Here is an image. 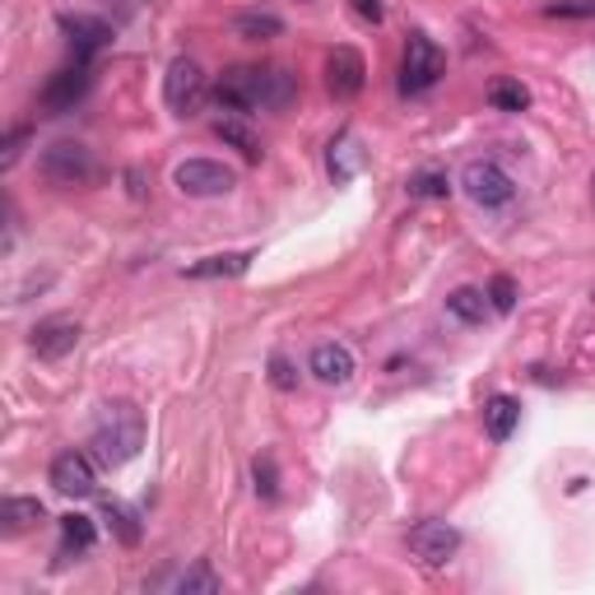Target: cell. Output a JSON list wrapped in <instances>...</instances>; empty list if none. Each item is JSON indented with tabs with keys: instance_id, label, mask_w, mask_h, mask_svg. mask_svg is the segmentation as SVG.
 <instances>
[{
	"instance_id": "obj_3",
	"label": "cell",
	"mask_w": 595,
	"mask_h": 595,
	"mask_svg": "<svg viewBox=\"0 0 595 595\" xmlns=\"http://www.w3.org/2000/svg\"><path fill=\"white\" fill-rule=\"evenodd\" d=\"M42 178H47L52 187H89L98 178V163H94V153L75 145V140H56L42 149Z\"/></svg>"
},
{
	"instance_id": "obj_1",
	"label": "cell",
	"mask_w": 595,
	"mask_h": 595,
	"mask_svg": "<svg viewBox=\"0 0 595 595\" xmlns=\"http://www.w3.org/2000/svg\"><path fill=\"white\" fill-rule=\"evenodd\" d=\"M298 98V75H289L284 65H233L214 79V103L224 113L252 117V113H279Z\"/></svg>"
},
{
	"instance_id": "obj_15",
	"label": "cell",
	"mask_w": 595,
	"mask_h": 595,
	"mask_svg": "<svg viewBox=\"0 0 595 595\" xmlns=\"http://www.w3.org/2000/svg\"><path fill=\"white\" fill-rule=\"evenodd\" d=\"M517 424H521L517 395H489V405H484V428H489L493 443H507V437L517 433Z\"/></svg>"
},
{
	"instance_id": "obj_32",
	"label": "cell",
	"mask_w": 595,
	"mask_h": 595,
	"mask_svg": "<svg viewBox=\"0 0 595 595\" xmlns=\"http://www.w3.org/2000/svg\"><path fill=\"white\" fill-rule=\"evenodd\" d=\"M354 10H359V19H368V24H382V0H354Z\"/></svg>"
},
{
	"instance_id": "obj_27",
	"label": "cell",
	"mask_w": 595,
	"mask_h": 595,
	"mask_svg": "<svg viewBox=\"0 0 595 595\" xmlns=\"http://www.w3.org/2000/svg\"><path fill=\"white\" fill-rule=\"evenodd\" d=\"M252 475H256V493L266 498V502H275V498H279V475H275V456H256Z\"/></svg>"
},
{
	"instance_id": "obj_21",
	"label": "cell",
	"mask_w": 595,
	"mask_h": 595,
	"mask_svg": "<svg viewBox=\"0 0 595 595\" xmlns=\"http://www.w3.org/2000/svg\"><path fill=\"white\" fill-rule=\"evenodd\" d=\"M103 517H107V525H113V535H117L126 549H136V544H140V517L130 512L126 502L103 498Z\"/></svg>"
},
{
	"instance_id": "obj_14",
	"label": "cell",
	"mask_w": 595,
	"mask_h": 595,
	"mask_svg": "<svg viewBox=\"0 0 595 595\" xmlns=\"http://www.w3.org/2000/svg\"><path fill=\"white\" fill-rule=\"evenodd\" d=\"M307 368H312V378L326 382V386H349L354 382V354H349L344 344L326 340L312 349V359H307Z\"/></svg>"
},
{
	"instance_id": "obj_5",
	"label": "cell",
	"mask_w": 595,
	"mask_h": 595,
	"mask_svg": "<svg viewBox=\"0 0 595 595\" xmlns=\"http://www.w3.org/2000/svg\"><path fill=\"white\" fill-rule=\"evenodd\" d=\"M437 79H443V52L433 47V38L410 33L401 56V94H428Z\"/></svg>"
},
{
	"instance_id": "obj_17",
	"label": "cell",
	"mask_w": 595,
	"mask_h": 595,
	"mask_svg": "<svg viewBox=\"0 0 595 595\" xmlns=\"http://www.w3.org/2000/svg\"><path fill=\"white\" fill-rule=\"evenodd\" d=\"M252 266V256L247 252H224V256H205V261H195V266L187 270V279H233Z\"/></svg>"
},
{
	"instance_id": "obj_24",
	"label": "cell",
	"mask_w": 595,
	"mask_h": 595,
	"mask_svg": "<svg viewBox=\"0 0 595 595\" xmlns=\"http://www.w3.org/2000/svg\"><path fill=\"white\" fill-rule=\"evenodd\" d=\"M233 29H237V38H252V42H266V38H279L284 33V24H279V19L275 14H237L233 19Z\"/></svg>"
},
{
	"instance_id": "obj_33",
	"label": "cell",
	"mask_w": 595,
	"mask_h": 595,
	"mask_svg": "<svg viewBox=\"0 0 595 595\" xmlns=\"http://www.w3.org/2000/svg\"><path fill=\"white\" fill-rule=\"evenodd\" d=\"M591 191H595V178H591Z\"/></svg>"
},
{
	"instance_id": "obj_8",
	"label": "cell",
	"mask_w": 595,
	"mask_h": 595,
	"mask_svg": "<svg viewBox=\"0 0 595 595\" xmlns=\"http://www.w3.org/2000/svg\"><path fill=\"white\" fill-rule=\"evenodd\" d=\"M405 544H410V554L424 567H443V563L456 559L460 531H456V525H447V521H418L414 531L405 535Z\"/></svg>"
},
{
	"instance_id": "obj_18",
	"label": "cell",
	"mask_w": 595,
	"mask_h": 595,
	"mask_svg": "<svg viewBox=\"0 0 595 595\" xmlns=\"http://www.w3.org/2000/svg\"><path fill=\"white\" fill-rule=\"evenodd\" d=\"M94 540H98V531H94V521L89 517H61V559H71V554H89L94 549Z\"/></svg>"
},
{
	"instance_id": "obj_4",
	"label": "cell",
	"mask_w": 595,
	"mask_h": 595,
	"mask_svg": "<svg viewBox=\"0 0 595 595\" xmlns=\"http://www.w3.org/2000/svg\"><path fill=\"white\" fill-rule=\"evenodd\" d=\"M163 98H168V107L178 117H195L205 107V98H210V84H205V71L195 61H187V56H178L168 65V75H163Z\"/></svg>"
},
{
	"instance_id": "obj_29",
	"label": "cell",
	"mask_w": 595,
	"mask_h": 595,
	"mask_svg": "<svg viewBox=\"0 0 595 595\" xmlns=\"http://www.w3.org/2000/svg\"><path fill=\"white\" fill-rule=\"evenodd\" d=\"M29 136H33V130H29V126H14V130H10V136H6V145H0V168H6V172H10L14 163H19V153H24Z\"/></svg>"
},
{
	"instance_id": "obj_31",
	"label": "cell",
	"mask_w": 595,
	"mask_h": 595,
	"mask_svg": "<svg viewBox=\"0 0 595 595\" xmlns=\"http://www.w3.org/2000/svg\"><path fill=\"white\" fill-rule=\"evenodd\" d=\"M270 382H275L279 391H294V386H298V372H294V363L284 359V354L270 359Z\"/></svg>"
},
{
	"instance_id": "obj_20",
	"label": "cell",
	"mask_w": 595,
	"mask_h": 595,
	"mask_svg": "<svg viewBox=\"0 0 595 595\" xmlns=\"http://www.w3.org/2000/svg\"><path fill=\"white\" fill-rule=\"evenodd\" d=\"M447 312H451L456 321H466V326H479L484 317L493 312V302H489V294H484V289H456V294L447 298Z\"/></svg>"
},
{
	"instance_id": "obj_6",
	"label": "cell",
	"mask_w": 595,
	"mask_h": 595,
	"mask_svg": "<svg viewBox=\"0 0 595 595\" xmlns=\"http://www.w3.org/2000/svg\"><path fill=\"white\" fill-rule=\"evenodd\" d=\"M182 195H195V201H210V195H229L237 187V172L224 168V163H210V159H187L172 172Z\"/></svg>"
},
{
	"instance_id": "obj_12",
	"label": "cell",
	"mask_w": 595,
	"mask_h": 595,
	"mask_svg": "<svg viewBox=\"0 0 595 595\" xmlns=\"http://www.w3.org/2000/svg\"><path fill=\"white\" fill-rule=\"evenodd\" d=\"M79 344V321L75 317H47V321H38L33 330H29V349L38 359H65L71 349Z\"/></svg>"
},
{
	"instance_id": "obj_13",
	"label": "cell",
	"mask_w": 595,
	"mask_h": 595,
	"mask_svg": "<svg viewBox=\"0 0 595 595\" xmlns=\"http://www.w3.org/2000/svg\"><path fill=\"white\" fill-rule=\"evenodd\" d=\"M61 33H65V42H71L75 61H89V65L107 42H113V29H107L103 19H89V14H61Z\"/></svg>"
},
{
	"instance_id": "obj_26",
	"label": "cell",
	"mask_w": 595,
	"mask_h": 595,
	"mask_svg": "<svg viewBox=\"0 0 595 595\" xmlns=\"http://www.w3.org/2000/svg\"><path fill=\"white\" fill-rule=\"evenodd\" d=\"M484 294H489L493 312H512V307H517V279H512V275H493Z\"/></svg>"
},
{
	"instance_id": "obj_2",
	"label": "cell",
	"mask_w": 595,
	"mask_h": 595,
	"mask_svg": "<svg viewBox=\"0 0 595 595\" xmlns=\"http://www.w3.org/2000/svg\"><path fill=\"white\" fill-rule=\"evenodd\" d=\"M94 456L103 466H126V460H136L140 447H145V414L140 405L130 401H107L94 418V437H89Z\"/></svg>"
},
{
	"instance_id": "obj_9",
	"label": "cell",
	"mask_w": 595,
	"mask_h": 595,
	"mask_svg": "<svg viewBox=\"0 0 595 595\" xmlns=\"http://www.w3.org/2000/svg\"><path fill=\"white\" fill-rule=\"evenodd\" d=\"M89 84H94V75H89V61H75V65H65V71H56L52 79H47V89H42V113H52V117H61V113H71V107L89 94Z\"/></svg>"
},
{
	"instance_id": "obj_11",
	"label": "cell",
	"mask_w": 595,
	"mask_h": 595,
	"mask_svg": "<svg viewBox=\"0 0 595 595\" xmlns=\"http://www.w3.org/2000/svg\"><path fill=\"white\" fill-rule=\"evenodd\" d=\"M363 84H368V65H363V56L354 47H336V52L326 56V89L336 94L340 103L359 98Z\"/></svg>"
},
{
	"instance_id": "obj_30",
	"label": "cell",
	"mask_w": 595,
	"mask_h": 595,
	"mask_svg": "<svg viewBox=\"0 0 595 595\" xmlns=\"http://www.w3.org/2000/svg\"><path fill=\"white\" fill-rule=\"evenodd\" d=\"M544 14H554V19H586V14H595V0H559V6H549Z\"/></svg>"
},
{
	"instance_id": "obj_10",
	"label": "cell",
	"mask_w": 595,
	"mask_h": 595,
	"mask_svg": "<svg viewBox=\"0 0 595 595\" xmlns=\"http://www.w3.org/2000/svg\"><path fill=\"white\" fill-rule=\"evenodd\" d=\"M52 489L65 493V498H89L98 489V470H94V456H84V451H61L52 460Z\"/></svg>"
},
{
	"instance_id": "obj_16",
	"label": "cell",
	"mask_w": 595,
	"mask_h": 595,
	"mask_svg": "<svg viewBox=\"0 0 595 595\" xmlns=\"http://www.w3.org/2000/svg\"><path fill=\"white\" fill-rule=\"evenodd\" d=\"M38 521H47V507L38 498H6V507H0V531L6 535H24Z\"/></svg>"
},
{
	"instance_id": "obj_22",
	"label": "cell",
	"mask_w": 595,
	"mask_h": 595,
	"mask_svg": "<svg viewBox=\"0 0 595 595\" xmlns=\"http://www.w3.org/2000/svg\"><path fill=\"white\" fill-rule=\"evenodd\" d=\"M214 136H219V140H229L233 149H242V159H252V163L261 159V140L237 121V113H233V117H219V121H214Z\"/></svg>"
},
{
	"instance_id": "obj_7",
	"label": "cell",
	"mask_w": 595,
	"mask_h": 595,
	"mask_svg": "<svg viewBox=\"0 0 595 595\" xmlns=\"http://www.w3.org/2000/svg\"><path fill=\"white\" fill-rule=\"evenodd\" d=\"M460 187H466V195H470L475 205H484V210H498V205H507L517 195V182L507 178L498 163H489V159L466 163V172H460Z\"/></svg>"
},
{
	"instance_id": "obj_28",
	"label": "cell",
	"mask_w": 595,
	"mask_h": 595,
	"mask_svg": "<svg viewBox=\"0 0 595 595\" xmlns=\"http://www.w3.org/2000/svg\"><path fill=\"white\" fill-rule=\"evenodd\" d=\"M178 591H201V595H219V577L210 572V563H195L191 572H182V582H178Z\"/></svg>"
},
{
	"instance_id": "obj_19",
	"label": "cell",
	"mask_w": 595,
	"mask_h": 595,
	"mask_svg": "<svg viewBox=\"0 0 595 595\" xmlns=\"http://www.w3.org/2000/svg\"><path fill=\"white\" fill-rule=\"evenodd\" d=\"M359 168H363V149H359V140H354V130H344V136L330 145V178L349 182Z\"/></svg>"
},
{
	"instance_id": "obj_25",
	"label": "cell",
	"mask_w": 595,
	"mask_h": 595,
	"mask_svg": "<svg viewBox=\"0 0 595 595\" xmlns=\"http://www.w3.org/2000/svg\"><path fill=\"white\" fill-rule=\"evenodd\" d=\"M447 191H451V182L443 178V172H414V178H410V195H414V201H443Z\"/></svg>"
},
{
	"instance_id": "obj_23",
	"label": "cell",
	"mask_w": 595,
	"mask_h": 595,
	"mask_svg": "<svg viewBox=\"0 0 595 595\" xmlns=\"http://www.w3.org/2000/svg\"><path fill=\"white\" fill-rule=\"evenodd\" d=\"M489 103L498 107V113H525V107H531V94H525L521 79H493L489 84Z\"/></svg>"
}]
</instances>
